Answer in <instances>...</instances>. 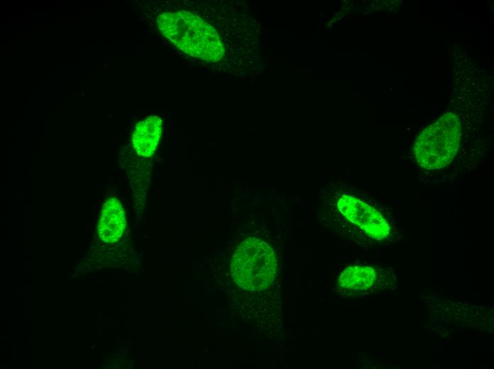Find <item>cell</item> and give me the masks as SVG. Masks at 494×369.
<instances>
[{"label":"cell","instance_id":"6","mask_svg":"<svg viewBox=\"0 0 494 369\" xmlns=\"http://www.w3.org/2000/svg\"><path fill=\"white\" fill-rule=\"evenodd\" d=\"M123 207L116 198L108 199L104 204L98 224V233L105 242L117 241L125 228Z\"/></svg>","mask_w":494,"mask_h":369},{"label":"cell","instance_id":"4","mask_svg":"<svg viewBox=\"0 0 494 369\" xmlns=\"http://www.w3.org/2000/svg\"><path fill=\"white\" fill-rule=\"evenodd\" d=\"M461 135V123L458 115L444 114L417 137L414 150L418 165L429 171L447 167L459 149Z\"/></svg>","mask_w":494,"mask_h":369},{"label":"cell","instance_id":"5","mask_svg":"<svg viewBox=\"0 0 494 369\" xmlns=\"http://www.w3.org/2000/svg\"><path fill=\"white\" fill-rule=\"evenodd\" d=\"M399 284L391 269L363 265L347 267L338 279V291L351 298L372 297L394 291Z\"/></svg>","mask_w":494,"mask_h":369},{"label":"cell","instance_id":"7","mask_svg":"<svg viewBox=\"0 0 494 369\" xmlns=\"http://www.w3.org/2000/svg\"><path fill=\"white\" fill-rule=\"evenodd\" d=\"M161 129L162 120L158 116H150L136 125L132 142L139 155L150 157L155 152Z\"/></svg>","mask_w":494,"mask_h":369},{"label":"cell","instance_id":"3","mask_svg":"<svg viewBox=\"0 0 494 369\" xmlns=\"http://www.w3.org/2000/svg\"><path fill=\"white\" fill-rule=\"evenodd\" d=\"M157 23L162 34L188 55L214 62L224 53L220 36L214 28L189 11L163 12L158 16Z\"/></svg>","mask_w":494,"mask_h":369},{"label":"cell","instance_id":"1","mask_svg":"<svg viewBox=\"0 0 494 369\" xmlns=\"http://www.w3.org/2000/svg\"><path fill=\"white\" fill-rule=\"evenodd\" d=\"M320 201L319 221L336 236L366 248L395 242L398 230L394 215L373 199L336 187L325 189Z\"/></svg>","mask_w":494,"mask_h":369},{"label":"cell","instance_id":"2","mask_svg":"<svg viewBox=\"0 0 494 369\" xmlns=\"http://www.w3.org/2000/svg\"><path fill=\"white\" fill-rule=\"evenodd\" d=\"M279 248L256 237L241 241L232 254L230 272L234 284L258 300L271 334L283 338Z\"/></svg>","mask_w":494,"mask_h":369}]
</instances>
